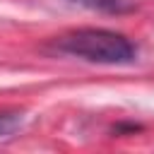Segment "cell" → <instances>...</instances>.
Listing matches in <instances>:
<instances>
[{
    "mask_svg": "<svg viewBox=\"0 0 154 154\" xmlns=\"http://www.w3.org/2000/svg\"><path fill=\"white\" fill-rule=\"evenodd\" d=\"M24 123V116L19 111H2L0 113V137H10L14 135Z\"/></svg>",
    "mask_w": 154,
    "mask_h": 154,
    "instance_id": "cell-3",
    "label": "cell"
},
{
    "mask_svg": "<svg viewBox=\"0 0 154 154\" xmlns=\"http://www.w3.org/2000/svg\"><path fill=\"white\" fill-rule=\"evenodd\" d=\"M55 48L60 53L101 63V65H123L135 58V46L116 31L108 29H77L55 41Z\"/></svg>",
    "mask_w": 154,
    "mask_h": 154,
    "instance_id": "cell-1",
    "label": "cell"
},
{
    "mask_svg": "<svg viewBox=\"0 0 154 154\" xmlns=\"http://www.w3.org/2000/svg\"><path fill=\"white\" fill-rule=\"evenodd\" d=\"M67 2L94 10V12H108V14H123L135 10V0H67Z\"/></svg>",
    "mask_w": 154,
    "mask_h": 154,
    "instance_id": "cell-2",
    "label": "cell"
}]
</instances>
